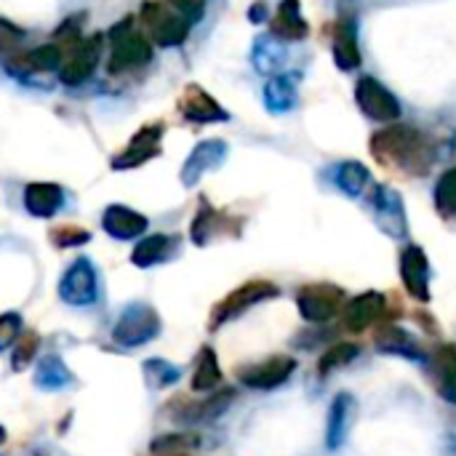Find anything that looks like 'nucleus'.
<instances>
[{"instance_id":"obj_1","label":"nucleus","mask_w":456,"mask_h":456,"mask_svg":"<svg viewBox=\"0 0 456 456\" xmlns=\"http://www.w3.org/2000/svg\"><path fill=\"white\" fill-rule=\"evenodd\" d=\"M374 158L387 166L398 168L409 176H425L433 168V144L425 134L411 126H390L371 136Z\"/></svg>"},{"instance_id":"obj_2","label":"nucleus","mask_w":456,"mask_h":456,"mask_svg":"<svg viewBox=\"0 0 456 456\" xmlns=\"http://www.w3.org/2000/svg\"><path fill=\"white\" fill-rule=\"evenodd\" d=\"M107 40H110V59H107L110 75H120L152 61V43L136 29L134 16L120 19L107 32Z\"/></svg>"},{"instance_id":"obj_3","label":"nucleus","mask_w":456,"mask_h":456,"mask_svg":"<svg viewBox=\"0 0 456 456\" xmlns=\"http://www.w3.org/2000/svg\"><path fill=\"white\" fill-rule=\"evenodd\" d=\"M139 19L147 29V37L160 48H176L187 40L192 21L184 19L176 8L163 0H144L139 8Z\"/></svg>"},{"instance_id":"obj_4","label":"nucleus","mask_w":456,"mask_h":456,"mask_svg":"<svg viewBox=\"0 0 456 456\" xmlns=\"http://www.w3.org/2000/svg\"><path fill=\"white\" fill-rule=\"evenodd\" d=\"M278 294H281V289L275 283H270V281H248V283L238 286L235 291H230L219 305H214L208 329L216 331L224 323H230V321L240 318L243 313H248L254 305H262L267 299H275Z\"/></svg>"},{"instance_id":"obj_5","label":"nucleus","mask_w":456,"mask_h":456,"mask_svg":"<svg viewBox=\"0 0 456 456\" xmlns=\"http://www.w3.org/2000/svg\"><path fill=\"white\" fill-rule=\"evenodd\" d=\"M160 329H163V321L155 313V307L136 302L120 313L118 323L112 326V342L120 347H142L152 342L160 334Z\"/></svg>"},{"instance_id":"obj_6","label":"nucleus","mask_w":456,"mask_h":456,"mask_svg":"<svg viewBox=\"0 0 456 456\" xmlns=\"http://www.w3.org/2000/svg\"><path fill=\"white\" fill-rule=\"evenodd\" d=\"M345 302H347L345 291L334 283H310V286H302L297 294L299 315L315 326L331 323L337 315H342Z\"/></svg>"},{"instance_id":"obj_7","label":"nucleus","mask_w":456,"mask_h":456,"mask_svg":"<svg viewBox=\"0 0 456 456\" xmlns=\"http://www.w3.org/2000/svg\"><path fill=\"white\" fill-rule=\"evenodd\" d=\"M59 297L69 307H91L99 299V275L91 259L80 256L64 270L59 281Z\"/></svg>"},{"instance_id":"obj_8","label":"nucleus","mask_w":456,"mask_h":456,"mask_svg":"<svg viewBox=\"0 0 456 456\" xmlns=\"http://www.w3.org/2000/svg\"><path fill=\"white\" fill-rule=\"evenodd\" d=\"M99 59H102V35H94L88 40L80 37L75 45H69V53L61 59V67H59L61 86L77 88L86 80H91V75L99 67Z\"/></svg>"},{"instance_id":"obj_9","label":"nucleus","mask_w":456,"mask_h":456,"mask_svg":"<svg viewBox=\"0 0 456 456\" xmlns=\"http://www.w3.org/2000/svg\"><path fill=\"white\" fill-rule=\"evenodd\" d=\"M355 102H358L361 112L377 123H393L401 118V102L377 77H361L355 83Z\"/></svg>"},{"instance_id":"obj_10","label":"nucleus","mask_w":456,"mask_h":456,"mask_svg":"<svg viewBox=\"0 0 456 456\" xmlns=\"http://www.w3.org/2000/svg\"><path fill=\"white\" fill-rule=\"evenodd\" d=\"M163 134H166L163 123H147V126H142L134 134V139L110 160L112 171H134V168L144 166L147 160L158 158L160 155V139H163Z\"/></svg>"},{"instance_id":"obj_11","label":"nucleus","mask_w":456,"mask_h":456,"mask_svg":"<svg viewBox=\"0 0 456 456\" xmlns=\"http://www.w3.org/2000/svg\"><path fill=\"white\" fill-rule=\"evenodd\" d=\"M294 371H297V358H291V355H273V358H267L262 363L240 369L238 379L248 390L270 393V390H278L281 385H286Z\"/></svg>"},{"instance_id":"obj_12","label":"nucleus","mask_w":456,"mask_h":456,"mask_svg":"<svg viewBox=\"0 0 456 456\" xmlns=\"http://www.w3.org/2000/svg\"><path fill=\"white\" fill-rule=\"evenodd\" d=\"M430 275H433V270H430V262H428L425 248L422 246H406L401 251V281H403L406 294L414 302L428 305L433 299Z\"/></svg>"},{"instance_id":"obj_13","label":"nucleus","mask_w":456,"mask_h":456,"mask_svg":"<svg viewBox=\"0 0 456 456\" xmlns=\"http://www.w3.org/2000/svg\"><path fill=\"white\" fill-rule=\"evenodd\" d=\"M387 315V299L379 291H363L342 307V329L350 334H363Z\"/></svg>"},{"instance_id":"obj_14","label":"nucleus","mask_w":456,"mask_h":456,"mask_svg":"<svg viewBox=\"0 0 456 456\" xmlns=\"http://www.w3.org/2000/svg\"><path fill=\"white\" fill-rule=\"evenodd\" d=\"M238 232H240V219H232V216L216 211L206 198H200L198 211H195L192 224H190V238L195 246L203 248L219 235H238Z\"/></svg>"},{"instance_id":"obj_15","label":"nucleus","mask_w":456,"mask_h":456,"mask_svg":"<svg viewBox=\"0 0 456 456\" xmlns=\"http://www.w3.org/2000/svg\"><path fill=\"white\" fill-rule=\"evenodd\" d=\"M227 152H230V147L224 139H203L200 144H195V150L187 155V160L182 166V174H179L182 184L195 187L203 174L216 171L227 160Z\"/></svg>"},{"instance_id":"obj_16","label":"nucleus","mask_w":456,"mask_h":456,"mask_svg":"<svg viewBox=\"0 0 456 456\" xmlns=\"http://www.w3.org/2000/svg\"><path fill=\"white\" fill-rule=\"evenodd\" d=\"M179 112H182L184 120L200 123V126L203 123H224V120H230V112L208 91H203L198 83H192V86H187L182 91V96H179Z\"/></svg>"},{"instance_id":"obj_17","label":"nucleus","mask_w":456,"mask_h":456,"mask_svg":"<svg viewBox=\"0 0 456 456\" xmlns=\"http://www.w3.org/2000/svg\"><path fill=\"white\" fill-rule=\"evenodd\" d=\"M235 401V390L224 387L214 395H206L203 401H179L174 419L182 425H203V422H214L219 419Z\"/></svg>"},{"instance_id":"obj_18","label":"nucleus","mask_w":456,"mask_h":456,"mask_svg":"<svg viewBox=\"0 0 456 456\" xmlns=\"http://www.w3.org/2000/svg\"><path fill=\"white\" fill-rule=\"evenodd\" d=\"M374 347L382 355H398V358H406L411 363H428V355L422 353L417 339L395 323H385L374 331Z\"/></svg>"},{"instance_id":"obj_19","label":"nucleus","mask_w":456,"mask_h":456,"mask_svg":"<svg viewBox=\"0 0 456 456\" xmlns=\"http://www.w3.org/2000/svg\"><path fill=\"white\" fill-rule=\"evenodd\" d=\"M371 206H374V214H377V224H379L390 238H406V232H409L406 211H403L401 198H398L393 190H387V187H374Z\"/></svg>"},{"instance_id":"obj_20","label":"nucleus","mask_w":456,"mask_h":456,"mask_svg":"<svg viewBox=\"0 0 456 456\" xmlns=\"http://www.w3.org/2000/svg\"><path fill=\"white\" fill-rule=\"evenodd\" d=\"M147 224L150 222H147L144 214H139V211H134L128 206H120V203L107 206L104 214H102V227L115 240H134V238L144 235Z\"/></svg>"},{"instance_id":"obj_21","label":"nucleus","mask_w":456,"mask_h":456,"mask_svg":"<svg viewBox=\"0 0 456 456\" xmlns=\"http://www.w3.org/2000/svg\"><path fill=\"white\" fill-rule=\"evenodd\" d=\"M355 419V398L350 393H339L329 406V422H326V449L339 452L350 436Z\"/></svg>"},{"instance_id":"obj_22","label":"nucleus","mask_w":456,"mask_h":456,"mask_svg":"<svg viewBox=\"0 0 456 456\" xmlns=\"http://www.w3.org/2000/svg\"><path fill=\"white\" fill-rule=\"evenodd\" d=\"M64 206V190L53 182H29L24 187V208L35 219H51Z\"/></svg>"},{"instance_id":"obj_23","label":"nucleus","mask_w":456,"mask_h":456,"mask_svg":"<svg viewBox=\"0 0 456 456\" xmlns=\"http://www.w3.org/2000/svg\"><path fill=\"white\" fill-rule=\"evenodd\" d=\"M270 29H273V37L275 40H283V43H297V40H305L310 27L302 16V5L299 0H283L270 21Z\"/></svg>"},{"instance_id":"obj_24","label":"nucleus","mask_w":456,"mask_h":456,"mask_svg":"<svg viewBox=\"0 0 456 456\" xmlns=\"http://www.w3.org/2000/svg\"><path fill=\"white\" fill-rule=\"evenodd\" d=\"M61 45L59 43H45V45H37L27 53H21L19 59H13L8 64L11 72L16 75H37V72H53L61 67Z\"/></svg>"},{"instance_id":"obj_25","label":"nucleus","mask_w":456,"mask_h":456,"mask_svg":"<svg viewBox=\"0 0 456 456\" xmlns=\"http://www.w3.org/2000/svg\"><path fill=\"white\" fill-rule=\"evenodd\" d=\"M176 238L171 235H163V232H155V235H147L142 238L134 251H131V265L139 267V270H150L155 265H163L171 259V254L176 251Z\"/></svg>"},{"instance_id":"obj_26","label":"nucleus","mask_w":456,"mask_h":456,"mask_svg":"<svg viewBox=\"0 0 456 456\" xmlns=\"http://www.w3.org/2000/svg\"><path fill=\"white\" fill-rule=\"evenodd\" d=\"M436 390L446 403L456 406V345L454 342H444L436 355Z\"/></svg>"},{"instance_id":"obj_27","label":"nucleus","mask_w":456,"mask_h":456,"mask_svg":"<svg viewBox=\"0 0 456 456\" xmlns=\"http://www.w3.org/2000/svg\"><path fill=\"white\" fill-rule=\"evenodd\" d=\"M299 99L297 75H275L265 86V104L270 112H289Z\"/></svg>"},{"instance_id":"obj_28","label":"nucleus","mask_w":456,"mask_h":456,"mask_svg":"<svg viewBox=\"0 0 456 456\" xmlns=\"http://www.w3.org/2000/svg\"><path fill=\"white\" fill-rule=\"evenodd\" d=\"M331 51H334V61L339 64V69L361 67V51H358V43H355V27L350 21H337Z\"/></svg>"},{"instance_id":"obj_29","label":"nucleus","mask_w":456,"mask_h":456,"mask_svg":"<svg viewBox=\"0 0 456 456\" xmlns=\"http://www.w3.org/2000/svg\"><path fill=\"white\" fill-rule=\"evenodd\" d=\"M222 382V369L216 361V353L211 347H203L195 363V374H192V390L195 393H211L216 385Z\"/></svg>"},{"instance_id":"obj_30","label":"nucleus","mask_w":456,"mask_h":456,"mask_svg":"<svg viewBox=\"0 0 456 456\" xmlns=\"http://www.w3.org/2000/svg\"><path fill=\"white\" fill-rule=\"evenodd\" d=\"M72 382V371L64 366V361L59 355H45L37 366L35 374V385L43 390H61Z\"/></svg>"},{"instance_id":"obj_31","label":"nucleus","mask_w":456,"mask_h":456,"mask_svg":"<svg viewBox=\"0 0 456 456\" xmlns=\"http://www.w3.org/2000/svg\"><path fill=\"white\" fill-rule=\"evenodd\" d=\"M358 355H361V347L355 342H337V345H331L329 350L321 353V358H318V374L321 377H329V374L350 366Z\"/></svg>"},{"instance_id":"obj_32","label":"nucleus","mask_w":456,"mask_h":456,"mask_svg":"<svg viewBox=\"0 0 456 456\" xmlns=\"http://www.w3.org/2000/svg\"><path fill=\"white\" fill-rule=\"evenodd\" d=\"M369 179H371L369 168H366L363 163H358V160H347V163H342V166L337 168V176H334L337 187H339V190H345V192H347V195H353V198L363 192V187L369 184Z\"/></svg>"},{"instance_id":"obj_33","label":"nucleus","mask_w":456,"mask_h":456,"mask_svg":"<svg viewBox=\"0 0 456 456\" xmlns=\"http://www.w3.org/2000/svg\"><path fill=\"white\" fill-rule=\"evenodd\" d=\"M251 59H254L256 72H262V75H273V72L283 64V48H281L275 40H270V37H259V40L254 43V53H251Z\"/></svg>"},{"instance_id":"obj_34","label":"nucleus","mask_w":456,"mask_h":456,"mask_svg":"<svg viewBox=\"0 0 456 456\" xmlns=\"http://www.w3.org/2000/svg\"><path fill=\"white\" fill-rule=\"evenodd\" d=\"M144 374H147L150 387L163 390V387H171V385H176V382H179L182 369H179V366H174V363H168V361L150 358V361H144Z\"/></svg>"},{"instance_id":"obj_35","label":"nucleus","mask_w":456,"mask_h":456,"mask_svg":"<svg viewBox=\"0 0 456 456\" xmlns=\"http://www.w3.org/2000/svg\"><path fill=\"white\" fill-rule=\"evenodd\" d=\"M436 208L441 216H456V166L441 174L436 184Z\"/></svg>"},{"instance_id":"obj_36","label":"nucleus","mask_w":456,"mask_h":456,"mask_svg":"<svg viewBox=\"0 0 456 456\" xmlns=\"http://www.w3.org/2000/svg\"><path fill=\"white\" fill-rule=\"evenodd\" d=\"M198 444H200L198 436H160L152 441L150 452L155 456H179L187 449H195Z\"/></svg>"},{"instance_id":"obj_37","label":"nucleus","mask_w":456,"mask_h":456,"mask_svg":"<svg viewBox=\"0 0 456 456\" xmlns=\"http://www.w3.org/2000/svg\"><path fill=\"white\" fill-rule=\"evenodd\" d=\"M48 235H51V243L56 248H77V246H86L91 240V232L83 230V227H75V224L53 227Z\"/></svg>"},{"instance_id":"obj_38","label":"nucleus","mask_w":456,"mask_h":456,"mask_svg":"<svg viewBox=\"0 0 456 456\" xmlns=\"http://www.w3.org/2000/svg\"><path fill=\"white\" fill-rule=\"evenodd\" d=\"M37 347H40V337H37L35 331H27V334L21 331L19 345H16V350H13V355H11V369H13V371L27 369V366H29V361L35 358Z\"/></svg>"},{"instance_id":"obj_39","label":"nucleus","mask_w":456,"mask_h":456,"mask_svg":"<svg viewBox=\"0 0 456 456\" xmlns=\"http://www.w3.org/2000/svg\"><path fill=\"white\" fill-rule=\"evenodd\" d=\"M21 337V315L19 313H3L0 315V350H8Z\"/></svg>"},{"instance_id":"obj_40","label":"nucleus","mask_w":456,"mask_h":456,"mask_svg":"<svg viewBox=\"0 0 456 456\" xmlns=\"http://www.w3.org/2000/svg\"><path fill=\"white\" fill-rule=\"evenodd\" d=\"M24 40V29L8 19H0V53H8L13 48H19Z\"/></svg>"},{"instance_id":"obj_41","label":"nucleus","mask_w":456,"mask_h":456,"mask_svg":"<svg viewBox=\"0 0 456 456\" xmlns=\"http://www.w3.org/2000/svg\"><path fill=\"white\" fill-rule=\"evenodd\" d=\"M206 3H208V0H168V5H171V8H176V11H179L184 19H190L192 24L203 16Z\"/></svg>"},{"instance_id":"obj_42","label":"nucleus","mask_w":456,"mask_h":456,"mask_svg":"<svg viewBox=\"0 0 456 456\" xmlns=\"http://www.w3.org/2000/svg\"><path fill=\"white\" fill-rule=\"evenodd\" d=\"M248 19L254 21V24H262L265 19H267V5L259 0V3H254L251 8H248Z\"/></svg>"},{"instance_id":"obj_43","label":"nucleus","mask_w":456,"mask_h":456,"mask_svg":"<svg viewBox=\"0 0 456 456\" xmlns=\"http://www.w3.org/2000/svg\"><path fill=\"white\" fill-rule=\"evenodd\" d=\"M179 456H187V454H179Z\"/></svg>"}]
</instances>
